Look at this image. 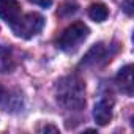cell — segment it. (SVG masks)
<instances>
[{
    "label": "cell",
    "instance_id": "obj_6",
    "mask_svg": "<svg viewBox=\"0 0 134 134\" xmlns=\"http://www.w3.org/2000/svg\"><path fill=\"white\" fill-rule=\"evenodd\" d=\"M117 82H118L121 92H125L126 95H132V66L131 65L123 66L118 71Z\"/></svg>",
    "mask_w": 134,
    "mask_h": 134
},
{
    "label": "cell",
    "instance_id": "obj_2",
    "mask_svg": "<svg viewBox=\"0 0 134 134\" xmlns=\"http://www.w3.org/2000/svg\"><path fill=\"white\" fill-rule=\"evenodd\" d=\"M44 27V18L38 13H27L21 14L16 22L11 24V30L16 36L30 40L35 35H38Z\"/></svg>",
    "mask_w": 134,
    "mask_h": 134
},
{
    "label": "cell",
    "instance_id": "obj_1",
    "mask_svg": "<svg viewBox=\"0 0 134 134\" xmlns=\"http://www.w3.org/2000/svg\"><path fill=\"white\" fill-rule=\"evenodd\" d=\"M55 96L65 109L79 110L85 106V84L77 76H66L57 82Z\"/></svg>",
    "mask_w": 134,
    "mask_h": 134
},
{
    "label": "cell",
    "instance_id": "obj_10",
    "mask_svg": "<svg viewBox=\"0 0 134 134\" xmlns=\"http://www.w3.org/2000/svg\"><path fill=\"white\" fill-rule=\"evenodd\" d=\"M44 132H47V131H52V132H57L58 129L55 128V126H51V125H47V126H44V129H43Z\"/></svg>",
    "mask_w": 134,
    "mask_h": 134
},
{
    "label": "cell",
    "instance_id": "obj_4",
    "mask_svg": "<svg viewBox=\"0 0 134 134\" xmlns=\"http://www.w3.org/2000/svg\"><path fill=\"white\" fill-rule=\"evenodd\" d=\"M21 16V5L18 0H0V19L10 25L18 21Z\"/></svg>",
    "mask_w": 134,
    "mask_h": 134
},
{
    "label": "cell",
    "instance_id": "obj_3",
    "mask_svg": "<svg viewBox=\"0 0 134 134\" xmlns=\"http://www.w3.org/2000/svg\"><path fill=\"white\" fill-rule=\"evenodd\" d=\"M88 33H90V30L84 22H74L63 30L57 44L62 51L71 52V51L77 49V46L88 36Z\"/></svg>",
    "mask_w": 134,
    "mask_h": 134
},
{
    "label": "cell",
    "instance_id": "obj_5",
    "mask_svg": "<svg viewBox=\"0 0 134 134\" xmlns=\"http://www.w3.org/2000/svg\"><path fill=\"white\" fill-rule=\"evenodd\" d=\"M112 106H114V101L110 98H103L93 109V118L98 125L104 126L110 121L112 118Z\"/></svg>",
    "mask_w": 134,
    "mask_h": 134
},
{
    "label": "cell",
    "instance_id": "obj_8",
    "mask_svg": "<svg viewBox=\"0 0 134 134\" xmlns=\"http://www.w3.org/2000/svg\"><path fill=\"white\" fill-rule=\"evenodd\" d=\"M103 54H104V44H103V43L95 44V46L88 51V54L85 55V58H84V62H82V63H85V65L95 63V62H98V60L103 57Z\"/></svg>",
    "mask_w": 134,
    "mask_h": 134
},
{
    "label": "cell",
    "instance_id": "obj_9",
    "mask_svg": "<svg viewBox=\"0 0 134 134\" xmlns=\"http://www.w3.org/2000/svg\"><path fill=\"white\" fill-rule=\"evenodd\" d=\"M29 2H32L38 7H43V8H47V7L52 5V0H29Z\"/></svg>",
    "mask_w": 134,
    "mask_h": 134
},
{
    "label": "cell",
    "instance_id": "obj_7",
    "mask_svg": "<svg viewBox=\"0 0 134 134\" xmlns=\"http://www.w3.org/2000/svg\"><path fill=\"white\" fill-rule=\"evenodd\" d=\"M88 16H90V19H93L95 22H103V21L107 19L109 11H107L106 5H103V3H93V5L88 8Z\"/></svg>",
    "mask_w": 134,
    "mask_h": 134
},
{
    "label": "cell",
    "instance_id": "obj_11",
    "mask_svg": "<svg viewBox=\"0 0 134 134\" xmlns=\"http://www.w3.org/2000/svg\"><path fill=\"white\" fill-rule=\"evenodd\" d=\"M3 95H5V90H3V87H2V85H0V99L3 98Z\"/></svg>",
    "mask_w": 134,
    "mask_h": 134
}]
</instances>
